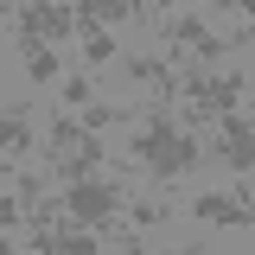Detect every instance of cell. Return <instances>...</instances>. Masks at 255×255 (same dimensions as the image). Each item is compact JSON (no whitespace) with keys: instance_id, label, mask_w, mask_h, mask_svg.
Returning a JSON list of instances; mask_svg holds the SVG:
<instances>
[{"instance_id":"obj_10","label":"cell","mask_w":255,"mask_h":255,"mask_svg":"<svg viewBox=\"0 0 255 255\" xmlns=\"http://www.w3.org/2000/svg\"><path fill=\"white\" fill-rule=\"evenodd\" d=\"M77 122H83V134H102V128H122V122H128V109H115V102H90Z\"/></svg>"},{"instance_id":"obj_3","label":"cell","mask_w":255,"mask_h":255,"mask_svg":"<svg viewBox=\"0 0 255 255\" xmlns=\"http://www.w3.org/2000/svg\"><path fill=\"white\" fill-rule=\"evenodd\" d=\"M217 159L236 172V179H249V166H255V134H249V115H223V122H217Z\"/></svg>"},{"instance_id":"obj_16","label":"cell","mask_w":255,"mask_h":255,"mask_svg":"<svg viewBox=\"0 0 255 255\" xmlns=\"http://www.w3.org/2000/svg\"><path fill=\"white\" fill-rule=\"evenodd\" d=\"M13 223H26V211H19V198H0V230H13Z\"/></svg>"},{"instance_id":"obj_13","label":"cell","mask_w":255,"mask_h":255,"mask_svg":"<svg viewBox=\"0 0 255 255\" xmlns=\"http://www.w3.org/2000/svg\"><path fill=\"white\" fill-rule=\"evenodd\" d=\"M83 58H90V64H109V58H115V38H109V32H83Z\"/></svg>"},{"instance_id":"obj_7","label":"cell","mask_w":255,"mask_h":255,"mask_svg":"<svg viewBox=\"0 0 255 255\" xmlns=\"http://www.w3.org/2000/svg\"><path fill=\"white\" fill-rule=\"evenodd\" d=\"M191 217H198V223H230V230H243V223H249V204H236L230 191H204V198L191 204Z\"/></svg>"},{"instance_id":"obj_6","label":"cell","mask_w":255,"mask_h":255,"mask_svg":"<svg viewBox=\"0 0 255 255\" xmlns=\"http://www.w3.org/2000/svg\"><path fill=\"white\" fill-rule=\"evenodd\" d=\"M96 166H102V140L83 134L70 153H58V179H64V185H77V179H96Z\"/></svg>"},{"instance_id":"obj_12","label":"cell","mask_w":255,"mask_h":255,"mask_svg":"<svg viewBox=\"0 0 255 255\" xmlns=\"http://www.w3.org/2000/svg\"><path fill=\"white\" fill-rule=\"evenodd\" d=\"M77 140H83V122H77V115H58V122H51V153H70Z\"/></svg>"},{"instance_id":"obj_17","label":"cell","mask_w":255,"mask_h":255,"mask_svg":"<svg viewBox=\"0 0 255 255\" xmlns=\"http://www.w3.org/2000/svg\"><path fill=\"white\" fill-rule=\"evenodd\" d=\"M166 255H204V243H179V249H166Z\"/></svg>"},{"instance_id":"obj_8","label":"cell","mask_w":255,"mask_h":255,"mask_svg":"<svg viewBox=\"0 0 255 255\" xmlns=\"http://www.w3.org/2000/svg\"><path fill=\"white\" fill-rule=\"evenodd\" d=\"M6 153H32L26 109H0V159H6Z\"/></svg>"},{"instance_id":"obj_11","label":"cell","mask_w":255,"mask_h":255,"mask_svg":"<svg viewBox=\"0 0 255 255\" xmlns=\"http://www.w3.org/2000/svg\"><path fill=\"white\" fill-rule=\"evenodd\" d=\"M51 77H64V70H58V51H51V45L26 51V83H51Z\"/></svg>"},{"instance_id":"obj_14","label":"cell","mask_w":255,"mask_h":255,"mask_svg":"<svg viewBox=\"0 0 255 255\" xmlns=\"http://www.w3.org/2000/svg\"><path fill=\"white\" fill-rule=\"evenodd\" d=\"M90 77H70V83H64V109H70V115H77V109H90Z\"/></svg>"},{"instance_id":"obj_15","label":"cell","mask_w":255,"mask_h":255,"mask_svg":"<svg viewBox=\"0 0 255 255\" xmlns=\"http://www.w3.org/2000/svg\"><path fill=\"white\" fill-rule=\"evenodd\" d=\"M128 217L140 223V230H153V223H166V204H128Z\"/></svg>"},{"instance_id":"obj_9","label":"cell","mask_w":255,"mask_h":255,"mask_svg":"<svg viewBox=\"0 0 255 255\" xmlns=\"http://www.w3.org/2000/svg\"><path fill=\"white\" fill-rule=\"evenodd\" d=\"M51 255H102V243H96V230L64 223V230H51Z\"/></svg>"},{"instance_id":"obj_4","label":"cell","mask_w":255,"mask_h":255,"mask_svg":"<svg viewBox=\"0 0 255 255\" xmlns=\"http://www.w3.org/2000/svg\"><path fill=\"white\" fill-rule=\"evenodd\" d=\"M191 166H198V134H172V140H166V147L147 159V172H153L159 185H179Z\"/></svg>"},{"instance_id":"obj_19","label":"cell","mask_w":255,"mask_h":255,"mask_svg":"<svg viewBox=\"0 0 255 255\" xmlns=\"http://www.w3.org/2000/svg\"><path fill=\"white\" fill-rule=\"evenodd\" d=\"M0 179H13V166H6V159H0Z\"/></svg>"},{"instance_id":"obj_2","label":"cell","mask_w":255,"mask_h":255,"mask_svg":"<svg viewBox=\"0 0 255 255\" xmlns=\"http://www.w3.org/2000/svg\"><path fill=\"white\" fill-rule=\"evenodd\" d=\"M159 38H166V45H191V51H198V70H211V64L230 51V38L204 32L198 13H159Z\"/></svg>"},{"instance_id":"obj_5","label":"cell","mask_w":255,"mask_h":255,"mask_svg":"<svg viewBox=\"0 0 255 255\" xmlns=\"http://www.w3.org/2000/svg\"><path fill=\"white\" fill-rule=\"evenodd\" d=\"M13 32H26L32 45H45V38H70V6H19L13 13Z\"/></svg>"},{"instance_id":"obj_18","label":"cell","mask_w":255,"mask_h":255,"mask_svg":"<svg viewBox=\"0 0 255 255\" xmlns=\"http://www.w3.org/2000/svg\"><path fill=\"white\" fill-rule=\"evenodd\" d=\"M0 255H13V236H0Z\"/></svg>"},{"instance_id":"obj_20","label":"cell","mask_w":255,"mask_h":255,"mask_svg":"<svg viewBox=\"0 0 255 255\" xmlns=\"http://www.w3.org/2000/svg\"><path fill=\"white\" fill-rule=\"evenodd\" d=\"M0 19H6V6H0Z\"/></svg>"},{"instance_id":"obj_1","label":"cell","mask_w":255,"mask_h":255,"mask_svg":"<svg viewBox=\"0 0 255 255\" xmlns=\"http://www.w3.org/2000/svg\"><path fill=\"white\" fill-rule=\"evenodd\" d=\"M122 198L128 191L115 185V179H77V185H64V223H77V230H96V223L122 217Z\"/></svg>"}]
</instances>
